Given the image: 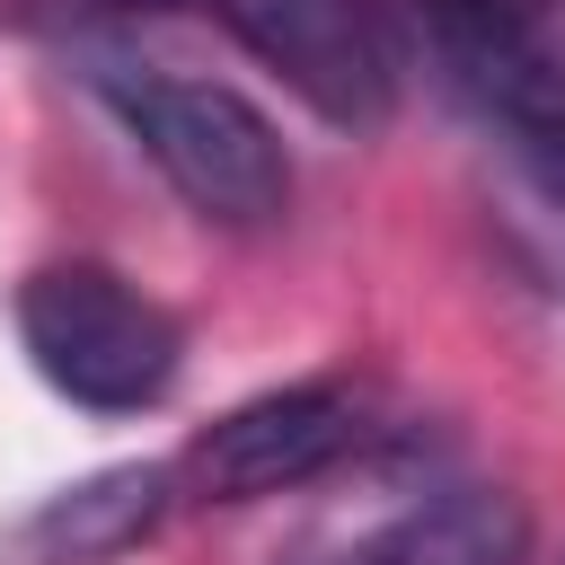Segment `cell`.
Here are the masks:
<instances>
[{
  "mask_svg": "<svg viewBox=\"0 0 565 565\" xmlns=\"http://www.w3.org/2000/svg\"><path fill=\"white\" fill-rule=\"evenodd\" d=\"M18 344L44 371V388H62L88 415H132L159 406L185 371V327L132 291L115 265H35L18 282Z\"/></svg>",
  "mask_w": 565,
  "mask_h": 565,
  "instance_id": "obj_1",
  "label": "cell"
},
{
  "mask_svg": "<svg viewBox=\"0 0 565 565\" xmlns=\"http://www.w3.org/2000/svg\"><path fill=\"white\" fill-rule=\"evenodd\" d=\"M115 115L150 150V168L221 230H274L291 212V159L274 124L221 88V79H177V71H115Z\"/></svg>",
  "mask_w": 565,
  "mask_h": 565,
  "instance_id": "obj_2",
  "label": "cell"
},
{
  "mask_svg": "<svg viewBox=\"0 0 565 565\" xmlns=\"http://www.w3.org/2000/svg\"><path fill=\"white\" fill-rule=\"evenodd\" d=\"M212 18L335 132H380L397 115L406 53L371 0H212Z\"/></svg>",
  "mask_w": 565,
  "mask_h": 565,
  "instance_id": "obj_3",
  "label": "cell"
},
{
  "mask_svg": "<svg viewBox=\"0 0 565 565\" xmlns=\"http://www.w3.org/2000/svg\"><path fill=\"white\" fill-rule=\"evenodd\" d=\"M353 433H362L353 388H335V380H291V388H265V397L230 406L221 424H203L168 477H177V494H194V503H256V494H291V486L327 477V468L353 450Z\"/></svg>",
  "mask_w": 565,
  "mask_h": 565,
  "instance_id": "obj_4",
  "label": "cell"
},
{
  "mask_svg": "<svg viewBox=\"0 0 565 565\" xmlns=\"http://www.w3.org/2000/svg\"><path fill=\"white\" fill-rule=\"evenodd\" d=\"M433 53L459 79V97L512 141V159L547 185H565V44L547 18H494V9H450L424 0Z\"/></svg>",
  "mask_w": 565,
  "mask_h": 565,
  "instance_id": "obj_5",
  "label": "cell"
},
{
  "mask_svg": "<svg viewBox=\"0 0 565 565\" xmlns=\"http://www.w3.org/2000/svg\"><path fill=\"white\" fill-rule=\"evenodd\" d=\"M177 477L159 459H132V468H97L62 494H44L18 530H9V556L18 565H115L124 547H141L168 512Z\"/></svg>",
  "mask_w": 565,
  "mask_h": 565,
  "instance_id": "obj_6",
  "label": "cell"
},
{
  "mask_svg": "<svg viewBox=\"0 0 565 565\" xmlns=\"http://www.w3.org/2000/svg\"><path fill=\"white\" fill-rule=\"evenodd\" d=\"M530 547V512L503 486H450L415 512H397L388 530H371L344 565H521Z\"/></svg>",
  "mask_w": 565,
  "mask_h": 565,
  "instance_id": "obj_7",
  "label": "cell"
},
{
  "mask_svg": "<svg viewBox=\"0 0 565 565\" xmlns=\"http://www.w3.org/2000/svg\"><path fill=\"white\" fill-rule=\"evenodd\" d=\"M450 9H494V18H547L556 0H450Z\"/></svg>",
  "mask_w": 565,
  "mask_h": 565,
  "instance_id": "obj_8",
  "label": "cell"
},
{
  "mask_svg": "<svg viewBox=\"0 0 565 565\" xmlns=\"http://www.w3.org/2000/svg\"><path fill=\"white\" fill-rule=\"evenodd\" d=\"M97 9H212V0H97Z\"/></svg>",
  "mask_w": 565,
  "mask_h": 565,
  "instance_id": "obj_9",
  "label": "cell"
}]
</instances>
